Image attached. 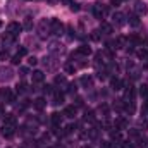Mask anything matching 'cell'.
Returning <instances> with one entry per match:
<instances>
[{"instance_id": "6da1fadb", "label": "cell", "mask_w": 148, "mask_h": 148, "mask_svg": "<svg viewBox=\"0 0 148 148\" xmlns=\"http://www.w3.org/2000/svg\"><path fill=\"white\" fill-rule=\"evenodd\" d=\"M107 12H109L107 5H103V3H95V5H93V16H95L97 19L102 21V19L107 16Z\"/></svg>"}, {"instance_id": "7a4b0ae2", "label": "cell", "mask_w": 148, "mask_h": 148, "mask_svg": "<svg viewBox=\"0 0 148 148\" xmlns=\"http://www.w3.org/2000/svg\"><path fill=\"white\" fill-rule=\"evenodd\" d=\"M50 31H52L53 35H62L64 24H62L59 19H52V21H50Z\"/></svg>"}, {"instance_id": "3957f363", "label": "cell", "mask_w": 148, "mask_h": 148, "mask_svg": "<svg viewBox=\"0 0 148 148\" xmlns=\"http://www.w3.org/2000/svg\"><path fill=\"white\" fill-rule=\"evenodd\" d=\"M0 97H2L7 103H14V102H16V95L10 91V88H2V90H0Z\"/></svg>"}, {"instance_id": "277c9868", "label": "cell", "mask_w": 148, "mask_h": 148, "mask_svg": "<svg viewBox=\"0 0 148 148\" xmlns=\"http://www.w3.org/2000/svg\"><path fill=\"white\" fill-rule=\"evenodd\" d=\"M0 133H2L3 138H12L16 134V124H3Z\"/></svg>"}, {"instance_id": "5b68a950", "label": "cell", "mask_w": 148, "mask_h": 148, "mask_svg": "<svg viewBox=\"0 0 148 148\" xmlns=\"http://www.w3.org/2000/svg\"><path fill=\"white\" fill-rule=\"evenodd\" d=\"M134 97H136L134 86H133V84H129V86L126 88V91H124V102H127V103H133V102H134Z\"/></svg>"}, {"instance_id": "8992f818", "label": "cell", "mask_w": 148, "mask_h": 148, "mask_svg": "<svg viewBox=\"0 0 148 148\" xmlns=\"http://www.w3.org/2000/svg\"><path fill=\"white\" fill-rule=\"evenodd\" d=\"M21 31H23V24H19V23H9V26H7V33H10L12 36L16 38Z\"/></svg>"}, {"instance_id": "52a82bcc", "label": "cell", "mask_w": 148, "mask_h": 148, "mask_svg": "<svg viewBox=\"0 0 148 148\" xmlns=\"http://www.w3.org/2000/svg\"><path fill=\"white\" fill-rule=\"evenodd\" d=\"M114 127H115L117 131H124V129H127V121H126L124 117H117V119L114 121Z\"/></svg>"}, {"instance_id": "ba28073f", "label": "cell", "mask_w": 148, "mask_h": 148, "mask_svg": "<svg viewBox=\"0 0 148 148\" xmlns=\"http://www.w3.org/2000/svg\"><path fill=\"white\" fill-rule=\"evenodd\" d=\"M76 53L77 55H83V57H88V55H91V48L88 45H79L77 50H76Z\"/></svg>"}, {"instance_id": "9c48e42d", "label": "cell", "mask_w": 148, "mask_h": 148, "mask_svg": "<svg viewBox=\"0 0 148 148\" xmlns=\"http://www.w3.org/2000/svg\"><path fill=\"white\" fill-rule=\"evenodd\" d=\"M112 21H114L115 26H122V24H124V14H121V12H114V14H112Z\"/></svg>"}, {"instance_id": "30bf717a", "label": "cell", "mask_w": 148, "mask_h": 148, "mask_svg": "<svg viewBox=\"0 0 148 148\" xmlns=\"http://www.w3.org/2000/svg\"><path fill=\"white\" fill-rule=\"evenodd\" d=\"M76 114H77V107L76 105H67L64 109V112H62V115H66V117H74Z\"/></svg>"}, {"instance_id": "8fae6325", "label": "cell", "mask_w": 148, "mask_h": 148, "mask_svg": "<svg viewBox=\"0 0 148 148\" xmlns=\"http://www.w3.org/2000/svg\"><path fill=\"white\" fill-rule=\"evenodd\" d=\"M48 48H50V52H53V53H59V52L62 53V52H64V47H62L59 41H52Z\"/></svg>"}, {"instance_id": "7c38bea8", "label": "cell", "mask_w": 148, "mask_h": 148, "mask_svg": "<svg viewBox=\"0 0 148 148\" xmlns=\"http://www.w3.org/2000/svg\"><path fill=\"white\" fill-rule=\"evenodd\" d=\"M136 12H138V16H145L148 12V7L145 2H138L136 3Z\"/></svg>"}, {"instance_id": "4fadbf2b", "label": "cell", "mask_w": 148, "mask_h": 148, "mask_svg": "<svg viewBox=\"0 0 148 148\" xmlns=\"http://www.w3.org/2000/svg\"><path fill=\"white\" fill-rule=\"evenodd\" d=\"M45 105H47V100H45V98H41V97L36 98V100L33 102V107H35L36 110H43V109H45Z\"/></svg>"}, {"instance_id": "5bb4252c", "label": "cell", "mask_w": 148, "mask_h": 148, "mask_svg": "<svg viewBox=\"0 0 148 148\" xmlns=\"http://www.w3.org/2000/svg\"><path fill=\"white\" fill-rule=\"evenodd\" d=\"M31 77H33V83H41L45 79V74H43V71H33Z\"/></svg>"}, {"instance_id": "9a60e30c", "label": "cell", "mask_w": 148, "mask_h": 148, "mask_svg": "<svg viewBox=\"0 0 148 148\" xmlns=\"http://www.w3.org/2000/svg\"><path fill=\"white\" fill-rule=\"evenodd\" d=\"M110 86H112V90H115V91H117V90H121V88H122V81H121L119 77H112V79H110Z\"/></svg>"}, {"instance_id": "2e32d148", "label": "cell", "mask_w": 148, "mask_h": 148, "mask_svg": "<svg viewBox=\"0 0 148 148\" xmlns=\"http://www.w3.org/2000/svg\"><path fill=\"white\" fill-rule=\"evenodd\" d=\"M81 84H83L84 88H91V86H93V79H91V76H83V77H81Z\"/></svg>"}, {"instance_id": "e0dca14e", "label": "cell", "mask_w": 148, "mask_h": 148, "mask_svg": "<svg viewBox=\"0 0 148 148\" xmlns=\"http://www.w3.org/2000/svg\"><path fill=\"white\" fill-rule=\"evenodd\" d=\"M53 103H55V105L64 103V95H62L60 91H53Z\"/></svg>"}, {"instance_id": "ac0fdd59", "label": "cell", "mask_w": 148, "mask_h": 148, "mask_svg": "<svg viewBox=\"0 0 148 148\" xmlns=\"http://www.w3.org/2000/svg\"><path fill=\"white\" fill-rule=\"evenodd\" d=\"M50 119H52V124H53V126H59V124L62 122V115H60L59 112H53V114L50 115Z\"/></svg>"}, {"instance_id": "d6986e66", "label": "cell", "mask_w": 148, "mask_h": 148, "mask_svg": "<svg viewBox=\"0 0 148 148\" xmlns=\"http://www.w3.org/2000/svg\"><path fill=\"white\" fill-rule=\"evenodd\" d=\"M136 55H138V59H147L148 57V50L145 48V47H141V48L136 50Z\"/></svg>"}, {"instance_id": "ffe728a7", "label": "cell", "mask_w": 148, "mask_h": 148, "mask_svg": "<svg viewBox=\"0 0 148 148\" xmlns=\"http://www.w3.org/2000/svg\"><path fill=\"white\" fill-rule=\"evenodd\" d=\"M14 40H16V38L12 36L10 33H3V35H2V41H3L5 45H9V43H12Z\"/></svg>"}, {"instance_id": "44dd1931", "label": "cell", "mask_w": 148, "mask_h": 148, "mask_svg": "<svg viewBox=\"0 0 148 148\" xmlns=\"http://www.w3.org/2000/svg\"><path fill=\"white\" fill-rule=\"evenodd\" d=\"M138 91H140V97L141 98H148V84H141Z\"/></svg>"}, {"instance_id": "7402d4cb", "label": "cell", "mask_w": 148, "mask_h": 148, "mask_svg": "<svg viewBox=\"0 0 148 148\" xmlns=\"http://www.w3.org/2000/svg\"><path fill=\"white\" fill-rule=\"evenodd\" d=\"M100 31H103L105 35H110L112 33V26L109 23H102V26H100Z\"/></svg>"}, {"instance_id": "603a6c76", "label": "cell", "mask_w": 148, "mask_h": 148, "mask_svg": "<svg viewBox=\"0 0 148 148\" xmlns=\"http://www.w3.org/2000/svg\"><path fill=\"white\" fill-rule=\"evenodd\" d=\"M84 121H88V122H95V112L93 110H86L84 112Z\"/></svg>"}, {"instance_id": "cb8c5ba5", "label": "cell", "mask_w": 148, "mask_h": 148, "mask_svg": "<svg viewBox=\"0 0 148 148\" xmlns=\"http://www.w3.org/2000/svg\"><path fill=\"white\" fill-rule=\"evenodd\" d=\"M3 124H16V117L12 114H5L3 117Z\"/></svg>"}, {"instance_id": "d4e9b609", "label": "cell", "mask_w": 148, "mask_h": 148, "mask_svg": "<svg viewBox=\"0 0 148 148\" xmlns=\"http://www.w3.org/2000/svg\"><path fill=\"white\" fill-rule=\"evenodd\" d=\"M129 24L134 26V28L140 26V16H131V17H129Z\"/></svg>"}, {"instance_id": "484cf974", "label": "cell", "mask_w": 148, "mask_h": 148, "mask_svg": "<svg viewBox=\"0 0 148 148\" xmlns=\"http://www.w3.org/2000/svg\"><path fill=\"white\" fill-rule=\"evenodd\" d=\"M64 71L67 74H74L76 73V66H74V64H66V66H64Z\"/></svg>"}, {"instance_id": "4316f807", "label": "cell", "mask_w": 148, "mask_h": 148, "mask_svg": "<svg viewBox=\"0 0 148 148\" xmlns=\"http://www.w3.org/2000/svg\"><path fill=\"white\" fill-rule=\"evenodd\" d=\"M23 28H24V29H31V28H33V21H31V17H26V19H24Z\"/></svg>"}, {"instance_id": "83f0119b", "label": "cell", "mask_w": 148, "mask_h": 148, "mask_svg": "<svg viewBox=\"0 0 148 148\" xmlns=\"http://www.w3.org/2000/svg\"><path fill=\"white\" fill-rule=\"evenodd\" d=\"M26 90H28V84L26 83H19L17 84V93H26Z\"/></svg>"}, {"instance_id": "f1b7e54d", "label": "cell", "mask_w": 148, "mask_h": 148, "mask_svg": "<svg viewBox=\"0 0 148 148\" xmlns=\"http://www.w3.org/2000/svg\"><path fill=\"white\" fill-rule=\"evenodd\" d=\"M100 112H102V115H103V117H107V115H109V107H107L105 103H103V105H100Z\"/></svg>"}, {"instance_id": "f546056e", "label": "cell", "mask_w": 148, "mask_h": 148, "mask_svg": "<svg viewBox=\"0 0 148 148\" xmlns=\"http://www.w3.org/2000/svg\"><path fill=\"white\" fill-rule=\"evenodd\" d=\"M55 83H57V84H66V83H67V81H66V76H57V77H55Z\"/></svg>"}, {"instance_id": "4dcf8cb0", "label": "cell", "mask_w": 148, "mask_h": 148, "mask_svg": "<svg viewBox=\"0 0 148 148\" xmlns=\"http://www.w3.org/2000/svg\"><path fill=\"white\" fill-rule=\"evenodd\" d=\"M21 59H23V55H19V53H16V55L12 57V64H16V66H17V64L21 62Z\"/></svg>"}, {"instance_id": "1f68e13d", "label": "cell", "mask_w": 148, "mask_h": 148, "mask_svg": "<svg viewBox=\"0 0 148 148\" xmlns=\"http://www.w3.org/2000/svg\"><path fill=\"white\" fill-rule=\"evenodd\" d=\"M91 40L93 41H100V31H93L91 33Z\"/></svg>"}, {"instance_id": "d6a6232c", "label": "cell", "mask_w": 148, "mask_h": 148, "mask_svg": "<svg viewBox=\"0 0 148 148\" xmlns=\"http://www.w3.org/2000/svg\"><path fill=\"white\" fill-rule=\"evenodd\" d=\"M74 129H76V127H74L73 124H69V126H67V127L64 129V134H71V133H73Z\"/></svg>"}, {"instance_id": "836d02e7", "label": "cell", "mask_w": 148, "mask_h": 148, "mask_svg": "<svg viewBox=\"0 0 148 148\" xmlns=\"http://www.w3.org/2000/svg\"><path fill=\"white\" fill-rule=\"evenodd\" d=\"M138 126H140V127H145V129H147V127H148V121H145V119H140Z\"/></svg>"}, {"instance_id": "e575fe53", "label": "cell", "mask_w": 148, "mask_h": 148, "mask_svg": "<svg viewBox=\"0 0 148 148\" xmlns=\"http://www.w3.org/2000/svg\"><path fill=\"white\" fill-rule=\"evenodd\" d=\"M28 62H29V66H36L38 59H36V57H29V59H28Z\"/></svg>"}, {"instance_id": "d590c367", "label": "cell", "mask_w": 148, "mask_h": 148, "mask_svg": "<svg viewBox=\"0 0 148 148\" xmlns=\"http://www.w3.org/2000/svg\"><path fill=\"white\" fill-rule=\"evenodd\" d=\"M71 9H73L74 12H77L81 7H79V3H76V2H71Z\"/></svg>"}, {"instance_id": "8d00e7d4", "label": "cell", "mask_w": 148, "mask_h": 148, "mask_svg": "<svg viewBox=\"0 0 148 148\" xmlns=\"http://www.w3.org/2000/svg\"><path fill=\"white\" fill-rule=\"evenodd\" d=\"M122 148H134V147L131 145V141H124L122 143Z\"/></svg>"}, {"instance_id": "74e56055", "label": "cell", "mask_w": 148, "mask_h": 148, "mask_svg": "<svg viewBox=\"0 0 148 148\" xmlns=\"http://www.w3.org/2000/svg\"><path fill=\"white\" fill-rule=\"evenodd\" d=\"M69 93H76V84H69Z\"/></svg>"}, {"instance_id": "f35d334b", "label": "cell", "mask_w": 148, "mask_h": 148, "mask_svg": "<svg viewBox=\"0 0 148 148\" xmlns=\"http://www.w3.org/2000/svg\"><path fill=\"white\" fill-rule=\"evenodd\" d=\"M110 3L114 5V7H119V5H121V0H112Z\"/></svg>"}, {"instance_id": "ab89813d", "label": "cell", "mask_w": 148, "mask_h": 148, "mask_svg": "<svg viewBox=\"0 0 148 148\" xmlns=\"http://www.w3.org/2000/svg\"><path fill=\"white\" fill-rule=\"evenodd\" d=\"M19 71H21V76H26V74H28V69H26V67H21Z\"/></svg>"}, {"instance_id": "60d3db41", "label": "cell", "mask_w": 148, "mask_h": 148, "mask_svg": "<svg viewBox=\"0 0 148 148\" xmlns=\"http://www.w3.org/2000/svg\"><path fill=\"white\" fill-rule=\"evenodd\" d=\"M5 57H7V52H2L0 53V59H5Z\"/></svg>"}, {"instance_id": "b9f144b4", "label": "cell", "mask_w": 148, "mask_h": 148, "mask_svg": "<svg viewBox=\"0 0 148 148\" xmlns=\"http://www.w3.org/2000/svg\"><path fill=\"white\" fill-rule=\"evenodd\" d=\"M2 115H5V114H3V107L0 105V117H2Z\"/></svg>"}, {"instance_id": "7bdbcfd3", "label": "cell", "mask_w": 148, "mask_h": 148, "mask_svg": "<svg viewBox=\"0 0 148 148\" xmlns=\"http://www.w3.org/2000/svg\"><path fill=\"white\" fill-rule=\"evenodd\" d=\"M81 148H91V147H90V145H83Z\"/></svg>"}, {"instance_id": "ee69618b", "label": "cell", "mask_w": 148, "mask_h": 148, "mask_svg": "<svg viewBox=\"0 0 148 148\" xmlns=\"http://www.w3.org/2000/svg\"><path fill=\"white\" fill-rule=\"evenodd\" d=\"M0 28H2V21H0Z\"/></svg>"}, {"instance_id": "f6af8a7d", "label": "cell", "mask_w": 148, "mask_h": 148, "mask_svg": "<svg viewBox=\"0 0 148 148\" xmlns=\"http://www.w3.org/2000/svg\"><path fill=\"white\" fill-rule=\"evenodd\" d=\"M121 2H124V0H121Z\"/></svg>"}]
</instances>
